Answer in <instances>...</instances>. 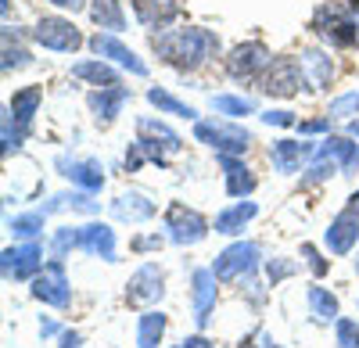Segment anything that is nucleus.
Returning a JSON list of instances; mask_svg holds the SVG:
<instances>
[{
    "mask_svg": "<svg viewBox=\"0 0 359 348\" xmlns=\"http://www.w3.org/2000/svg\"><path fill=\"white\" fill-rule=\"evenodd\" d=\"M151 50L176 72H198L219 54V36L205 25L162 29V33L151 36Z\"/></svg>",
    "mask_w": 359,
    "mask_h": 348,
    "instance_id": "1",
    "label": "nucleus"
},
{
    "mask_svg": "<svg viewBox=\"0 0 359 348\" xmlns=\"http://www.w3.org/2000/svg\"><path fill=\"white\" fill-rule=\"evenodd\" d=\"M309 29L334 50H352L359 43V18L345 4H320L313 11Z\"/></svg>",
    "mask_w": 359,
    "mask_h": 348,
    "instance_id": "2",
    "label": "nucleus"
},
{
    "mask_svg": "<svg viewBox=\"0 0 359 348\" xmlns=\"http://www.w3.org/2000/svg\"><path fill=\"white\" fill-rule=\"evenodd\" d=\"M40 104H43L40 86H22V90H15V97L8 101V115H4V155L22 148V140L33 130Z\"/></svg>",
    "mask_w": 359,
    "mask_h": 348,
    "instance_id": "3",
    "label": "nucleus"
},
{
    "mask_svg": "<svg viewBox=\"0 0 359 348\" xmlns=\"http://www.w3.org/2000/svg\"><path fill=\"white\" fill-rule=\"evenodd\" d=\"M194 140L212 148L216 155H237V158L252 148V133L245 126H237L233 119H198Z\"/></svg>",
    "mask_w": 359,
    "mask_h": 348,
    "instance_id": "4",
    "label": "nucleus"
},
{
    "mask_svg": "<svg viewBox=\"0 0 359 348\" xmlns=\"http://www.w3.org/2000/svg\"><path fill=\"white\" fill-rule=\"evenodd\" d=\"M259 90L266 97L287 101V97H298L302 90H313V83H309V76H306L298 57H273V65H269L259 79Z\"/></svg>",
    "mask_w": 359,
    "mask_h": 348,
    "instance_id": "5",
    "label": "nucleus"
},
{
    "mask_svg": "<svg viewBox=\"0 0 359 348\" xmlns=\"http://www.w3.org/2000/svg\"><path fill=\"white\" fill-rule=\"evenodd\" d=\"M137 144H140V151L147 155V162L151 165H169L172 155L184 151V137H180L172 126H165L162 119H137Z\"/></svg>",
    "mask_w": 359,
    "mask_h": 348,
    "instance_id": "6",
    "label": "nucleus"
},
{
    "mask_svg": "<svg viewBox=\"0 0 359 348\" xmlns=\"http://www.w3.org/2000/svg\"><path fill=\"white\" fill-rule=\"evenodd\" d=\"M273 65V54H269V47L262 40H248V43H237L230 54H226V76L233 83H259L262 72Z\"/></svg>",
    "mask_w": 359,
    "mask_h": 348,
    "instance_id": "7",
    "label": "nucleus"
},
{
    "mask_svg": "<svg viewBox=\"0 0 359 348\" xmlns=\"http://www.w3.org/2000/svg\"><path fill=\"white\" fill-rule=\"evenodd\" d=\"M208 230H212V226H208V219L198 209L184 205V201H172V205H169V212H165V237L172 244L194 248V244H201L208 237Z\"/></svg>",
    "mask_w": 359,
    "mask_h": 348,
    "instance_id": "8",
    "label": "nucleus"
},
{
    "mask_svg": "<svg viewBox=\"0 0 359 348\" xmlns=\"http://www.w3.org/2000/svg\"><path fill=\"white\" fill-rule=\"evenodd\" d=\"M262 263V248L255 241H233L230 248H223L212 263V273L219 277V284H233V280H245L259 270Z\"/></svg>",
    "mask_w": 359,
    "mask_h": 348,
    "instance_id": "9",
    "label": "nucleus"
},
{
    "mask_svg": "<svg viewBox=\"0 0 359 348\" xmlns=\"http://www.w3.org/2000/svg\"><path fill=\"white\" fill-rule=\"evenodd\" d=\"M33 43L36 47H43V50H54V54H72V50H79L86 40H83V33L72 25V18H62V15H43L36 25H33Z\"/></svg>",
    "mask_w": 359,
    "mask_h": 348,
    "instance_id": "10",
    "label": "nucleus"
},
{
    "mask_svg": "<svg viewBox=\"0 0 359 348\" xmlns=\"http://www.w3.org/2000/svg\"><path fill=\"white\" fill-rule=\"evenodd\" d=\"M33 298L43 302V305H54V309H65L72 302V284L65 277V258H50V263L33 277Z\"/></svg>",
    "mask_w": 359,
    "mask_h": 348,
    "instance_id": "11",
    "label": "nucleus"
},
{
    "mask_svg": "<svg viewBox=\"0 0 359 348\" xmlns=\"http://www.w3.org/2000/svg\"><path fill=\"white\" fill-rule=\"evenodd\" d=\"M43 244L40 241H22L15 248H4L0 255V270H4V280H33L43 270Z\"/></svg>",
    "mask_w": 359,
    "mask_h": 348,
    "instance_id": "12",
    "label": "nucleus"
},
{
    "mask_svg": "<svg viewBox=\"0 0 359 348\" xmlns=\"http://www.w3.org/2000/svg\"><path fill=\"white\" fill-rule=\"evenodd\" d=\"M165 295V270L158 263H144L130 280H126V302L130 305H155Z\"/></svg>",
    "mask_w": 359,
    "mask_h": 348,
    "instance_id": "13",
    "label": "nucleus"
},
{
    "mask_svg": "<svg viewBox=\"0 0 359 348\" xmlns=\"http://www.w3.org/2000/svg\"><path fill=\"white\" fill-rule=\"evenodd\" d=\"M219 277L208 270H194L191 273V305H194V327L205 330L208 320H212V309H216V298H219Z\"/></svg>",
    "mask_w": 359,
    "mask_h": 348,
    "instance_id": "14",
    "label": "nucleus"
},
{
    "mask_svg": "<svg viewBox=\"0 0 359 348\" xmlns=\"http://www.w3.org/2000/svg\"><path fill=\"white\" fill-rule=\"evenodd\" d=\"M90 43V50H94L97 57H108V62H115V65H123L126 72H133V76H147V65L140 62V57L118 40L115 33H97V36H90L86 40Z\"/></svg>",
    "mask_w": 359,
    "mask_h": 348,
    "instance_id": "15",
    "label": "nucleus"
},
{
    "mask_svg": "<svg viewBox=\"0 0 359 348\" xmlns=\"http://www.w3.org/2000/svg\"><path fill=\"white\" fill-rule=\"evenodd\" d=\"M130 101V90L126 86H97V90L86 94V108L94 111V123L104 130L118 119V111H123V104Z\"/></svg>",
    "mask_w": 359,
    "mask_h": 348,
    "instance_id": "16",
    "label": "nucleus"
},
{
    "mask_svg": "<svg viewBox=\"0 0 359 348\" xmlns=\"http://www.w3.org/2000/svg\"><path fill=\"white\" fill-rule=\"evenodd\" d=\"M57 169H62V176L72 183V187H79V190H86V194H97L101 187H104V169H101V162H94V158H57Z\"/></svg>",
    "mask_w": 359,
    "mask_h": 348,
    "instance_id": "17",
    "label": "nucleus"
},
{
    "mask_svg": "<svg viewBox=\"0 0 359 348\" xmlns=\"http://www.w3.org/2000/svg\"><path fill=\"white\" fill-rule=\"evenodd\" d=\"M323 244H327V251L331 255H348L355 244H359V216L355 212H338L334 219H331V226L323 230Z\"/></svg>",
    "mask_w": 359,
    "mask_h": 348,
    "instance_id": "18",
    "label": "nucleus"
},
{
    "mask_svg": "<svg viewBox=\"0 0 359 348\" xmlns=\"http://www.w3.org/2000/svg\"><path fill=\"white\" fill-rule=\"evenodd\" d=\"M79 251L94 255V258H104V263H115V251H118L115 230L108 223H86V226H79Z\"/></svg>",
    "mask_w": 359,
    "mask_h": 348,
    "instance_id": "19",
    "label": "nucleus"
},
{
    "mask_svg": "<svg viewBox=\"0 0 359 348\" xmlns=\"http://www.w3.org/2000/svg\"><path fill=\"white\" fill-rule=\"evenodd\" d=\"M158 209H155V201L147 197V194H140V190H123L115 201H111V216L118 219V223H130V226H137V223H147Z\"/></svg>",
    "mask_w": 359,
    "mask_h": 348,
    "instance_id": "20",
    "label": "nucleus"
},
{
    "mask_svg": "<svg viewBox=\"0 0 359 348\" xmlns=\"http://www.w3.org/2000/svg\"><path fill=\"white\" fill-rule=\"evenodd\" d=\"M306 158H316V148L313 144H298V140H273V148H269V162H273L277 172L284 176H294L298 169H302Z\"/></svg>",
    "mask_w": 359,
    "mask_h": 348,
    "instance_id": "21",
    "label": "nucleus"
},
{
    "mask_svg": "<svg viewBox=\"0 0 359 348\" xmlns=\"http://www.w3.org/2000/svg\"><path fill=\"white\" fill-rule=\"evenodd\" d=\"M133 15H137V22L144 25V29H162L169 25V22H176L180 18V4L176 0H133Z\"/></svg>",
    "mask_w": 359,
    "mask_h": 348,
    "instance_id": "22",
    "label": "nucleus"
},
{
    "mask_svg": "<svg viewBox=\"0 0 359 348\" xmlns=\"http://www.w3.org/2000/svg\"><path fill=\"white\" fill-rule=\"evenodd\" d=\"M259 216V205L255 201H248V197H241V201H233V205H226L219 216H216V234H223V237H237V234H245V226L252 223Z\"/></svg>",
    "mask_w": 359,
    "mask_h": 348,
    "instance_id": "23",
    "label": "nucleus"
},
{
    "mask_svg": "<svg viewBox=\"0 0 359 348\" xmlns=\"http://www.w3.org/2000/svg\"><path fill=\"white\" fill-rule=\"evenodd\" d=\"M219 165H223V172H226V194L230 197H252V190L259 187V180H255V172L237 158V155H219Z\"/></svg>",
    "mask_w": 359,
    "mask_h": 348,
    "instance_id": "24",
    "label": "nucleus"
},
{
    "mask_svg": "<svg viewBox=\"0 0 359 348\" xmlns=\"http://www.w3.org/2000/svg\"><path fill=\"white\" fill-rule=\"evenodd\" d=\"M298 62H302L309 83H313V90H327V86L334 83V62H331V54L320 50V47H306L302 54H298Z\"/></svg>",
    "mask_w": 359,
    "mask_h": 348,
    "instance_id": "25",
    "label": "nucleus"
},
{
    "mask_svg": "<svg viewBox=\"0 0 359 348\" xmlns=\"http://www.w3.org/2000/svg\"><path fill=\"white\" fill-rule=\"evenodd\" d=\"M316 158H334L341 165V172L348 176V172H355V162H359V144L352 137H327L320 148H316Z\"/></svg>",
    "mask_w": 359,
    "mask_h": 348,
    "instance_id": "26",
    "label": "nucleus"
},
{
    "mask_svg": "<svg viewBox=\"0 0 359 348\" xmlns=\"http://www.w3.org/2000/svg\"><path fill=\"white\" fill-rule=\"evenodd\" d=\"M165 327H169V316L162 309L140 312V320H137V348H158L162 337H165Z\"/></svg>",
    "mask_w": 359,
    "mask_h": 348,
    "instance_id": "27",
    "label": "nucleus"
},
{
    "mask_svg": "<svg viewBox=\"0 0 359 348\" xmlns=\"http://www.w3.org/2000/svg\"><path fill=\"white\" fill-rule=\"evenodd\" d=\"M72 76L83 79V83H94V86H123L118 72L104 62V57H86V62H76L72 65Z\"/></svg>",
    "mask_w": 359,
    "mask_h": 348,
    "instance_id": "28",
    "label": "nucleus"
},
{
    "mask_svg": "<svg viewBox=\"0 0 359 348\" xmlns=\"http://www.w3.org/2000/svg\"><path fill=\"white\" fill-rule=\"evenodd\" d=\"M90 18L94 25H101L104 33H123L126 29V11H123V0H90Z\"/></svg>",
    "mask_w": 359,
    "mask_h": 348,
    "instance_id": "29",
    "label": "nucleus"
},
{
    "mask_svg": "<svg viewBox=\"0 0 359 348\" xmlns=\"http://www.w3.org/2000/svg\"><path fill=\"white\" fill-rule=\"evenodd\" d=\"M306 302H309V309H313V316L320 323H334L338 316H341V302H338V295H331L327 287H320V284H313L309 291H306Z\"/></svg>",
    "mask_w": 359,
    "mask_h": 348,
    "instance_id": "30",
    "label": "nucleus"
},
{
    "mask_svg": "<svg viewBox=\"0 0 359 348\" xmlns=\"http://www.w3.org/2000/svg\"><path fill=\"white\" fill-rule=\"evenodd\" d=\"M147 101H151V104L158 108V115H180V119H194V123H198V111H194L191 104L176 101L172 94L158 90V86H151V90H147Z\"/></svg>",
    "mask_w": 359,
    "mask_h": 348,
    "instance_id": "31",
    "label": "nucleus"
},
{
    "mask_svg": "<svg viewBox=\"0 0 359 348\" xmlns=\"http://www.w3.org/2000/svg\"><path fill=\"white\" fill-rule=\"evenodd\" d=\"M43 219H47V212H25V216L8 219V230L15 237H22V241H36L40 230H43Z\"/></svg>",
    "mask_w": 359,
    "mask_h": 348,
    "instance_id": "32",
    "label": "nucleus"
},
{
    "mask_svg": "<svg viewBox=\"0 0 359 348\" xmlns=\"http://www.w3.org/2000/svg\"><path fill=\"white\" fill-rule=\"evenodd\" d=\"M212 108L226 119H245V115H255V101L248 97H233V94H216L212 97Z\"/></svg>",
    "mask_w": 359,
    "mask_h": 348,
    "instance_id": "33",
    "label": "nucleus"
},
{
    "mask_svg": "<svg viewBox=\"0 0 359 348\" xmlns=\"http://www.w3.org/2000/svg\"><path fill=\"white\" fill-rule=\"evenodd\" d=\"M334 172H341V165L334 162V158H316L309 169H306V176H302V187H316V183H323V180H331Z\"/></svg>",
    "mask_w": 359,
    "mask_h": 348,
    "instance_id": "34",
    "label": "nucleus"
},
{
    "mask_svg": "<svg viewBox=\"0 0 359 348\" xmlns=\"http://www.w3.org/2000/svg\"><path fill=\"white\" fill-rule=\"evenodd\" d=\"M262 270H266V284H269V287H277L280 280H287V277H294V273H298V263H291V258L277 255V258H269V263H266Z\"/></svg>",
    "mask_w": 359,
    "mask_h": 348,
    "instance_id": "35",
    "label": "nucleus"
},
{
    "mask_svg": "<svg viewBox=\"0 0 359 348\" xmlns=\"http://www.w3.org/2000/svg\"><path fill=\"white\" fill-rule=\"evenodd\" d=\"M334 337H338V348H359V320L338 316L334 320Z\"/></svg>",
    "mask_w": 359,
    "mask_h": 348,
    "instance_id": "36",
    "label": "nucleus"
},
{
    "mask_svg": "<svg viewBox=\"0 0 359 348\" xmlns=\"http://www.w3.org/2000/svg\"><path fill=\"white\" fill-rule=\"evenodd\" d=\"M72 248H79V226L54 230V258H65Z\"/></svg>",
    "mask_w": 359,
    "mask_h": 348,
    "instance_id": "37",
    "label": "nucleus"
},
{
    "mask_svg": "<svg viewBox=\"0 0 359 348\" xmlns=\"http://www.w3.org/2000/svg\"><path fill=\"white\" fill-rule=\"evenodd\" d=\"M25 65H33L29 50L11 43V36H4V72H15V69H25Z\"/></svg>",
    "mask_w": 359,
    "mask_h": 348,
    "instance_id": "38",
    "label": "nucleus"
},
{
    "mask_svg": "<svg viewBox=\"0 0 359 348\" xmlns=\"http://www.w3.org/2000/svg\"><path fill=\"white\" fill-rule=\"evenodd\" d=\"M331 119H352V115H359V94H341L331 101Z\"/></svg>",
    "mask_w": 359,
    "mask_h": 348,
    "instance_id": "39",
    "label": "nucleus"
},
{
    "mask_svg": "<svg viewBox=\"0 0 359 348\" xmlns=\"http://www.w3.org/2000/svg\"><path fill=\"white\" fill-rule=\"evenodd\" d=\"M302 255H306V266L313 270V277H316V280L331 273V263H327V258L316 251V244H302Z\"/></svg>",
    "mask_w": 359,
    "mask_h": 348,
    "instance_id": "40",
    "label": "nucleus"
},
{
    "mask_svg": "<svg viewBox=\"0 0 359 348\" xmlns=\"http://www.w3.org/2000/svg\"><path fill=\"white\" fill-rule=\"evenodd\" d=\"M262 123H266V126H298L294 111H287V108H269V111H262Z\"/></svg>",
    "mask_w": 359,
    "mask_h": 348,
    "instance_id": "41",
    "label": "nucleus"
},
{
    "mask_svg": "<svg viewBox=\"0 0 359 348\" xmlns=\"http://www.w3.org/2000/svg\"><path fill=\"white\" fill-rule=\"evenodd\" d=\"M302 137H316V133H331V115H323V119H306L294 126Z\"/></svg>",
    "mask_w": 359,
    "mask_h": 348,
    "instance_id": "42",
    "label": "nucleus"
},
{
    "mask_svg": "<svg viewBox=\"0 0 359 348\" xmlns=\"http://www.w3.org/2000/svg\"><path fill=\"white\" fill-rule=\"evenodd\" d=\"M162 244H165V237H162V234H147V237H133V241H130V248H133V251H158Z\"/></svg>",
    "mask_w": 359,
    "mask_h": 348,
    "instance_id": "43",
    "label": "nucleus"
},
{
    "mask_svg": "<svg viewBox=\"0 0 359 348\" xmlns=\"http://www.w3.org/2000/svg\"><path fill=\"white\" fill-rule=\"evenodd\" d=\"M144 162H147V155L140 151V144L133 140V144H130V151H126V169H130V172H137Z\"/></svg>",
    "mask_w": 359,
    "mask_h": 348,
    "instance_id": "44",
    "label": "nucleus"
},
{
    "mask_svg": "<svg viewBox=\"0 0 359 348\" xmlns=\"http://www.w3.org/2000/svg\"><path fill=\"white\" fill-rule=\"evenodd\" d=\"M50 4L62 11H79V8H86V0H50Z\"/></svg>",
    "mask_w": 359,
    "mask_h": 348,
    "instance_id": "45",
    "label": "nucleus"
},
{
    "mask_svg": "<svg viewBox=\"0 0 359 348\" xmlns=\"http://www.w3.org/2000/svg\"><path fill=\"white\" fill-rule=\"evenodd\" d=\"M184 344H187V348H216L212 341H208V337H201V334H194V337H187Z\"/></svg>",
    "mask_w": 359,
    "mask_h": 348,
    "instance_id": "46",
    "label": "nucleus"
},
{
    "mask_svg": "<svg viewBox=\"0 0 359 348\" xmlns=\"http://www.w3.org/2000/svg\"><path fill=\"white\" fill-rule=\"evenodd\" d=\"M62 348H79V334L76 330H62Z\"/></svg>",
    "mask_w": 359,
    "mask_h": 348,
    "instance_id": "47",
    "label": "nucleus"
},
{
    "mask_svg": "<svg viewBox=\"0 0 359 348\" xmlns=\"http://www.w3.org/2000/svg\"><path fill=\"white\" fill-rule=\"evenodd\" d=\"M50 334H57V323L54 320H43L40 323V337H50Z\"/></svg>",
    "mask_w": 359,
    "mask_h": 348,
    "instance_id": "48",
    "label": "nucleus"
},
{
    "mask_svg": "<svg viewBox=\"0 0 359 348\" xmlns=\"http://www.w3.org/2000/svg\"><path fill=\"white\" fill-rule=\"evenodd\" d=\"M345 209L359 216V190H352V194H348V205H345Z\"/></svg>",
    "mask_w": 359,
    "mask_h": 348,
    "instance_id": "49",
    "label": "nucleus"
},
{
    "mask_svg": "<svg viewBox=\"0 0 359 348\" xmlns=\"http://www.w3.org/2000/svg\"><path fill=\"white\" fill-rule=\"evenodd\" d=\"M348 137L359 140V119H348Z\"/></svg>",
    "mask_w": 359,
    "mask_h": 348,
    "instance_id": "50",
    "label": "nucleus"
},
{
    "mask_svg": "<svg viewBox=\"0 0 359 348\" xmlns=\"http://www.w3.org/2000/svg\"><path fill=\"white\" fill-rule=\"evenodd\" d=\"M345 8H348V11H352V15L359 18V0H348V4H345Z\"/></svg>",
    "mask_w": 359,
    "mask_h": 348,
    "instance_id": "51",
    "label": "nucleus"
},
{
    "mask_svg": "<svg viewBox=\"0 0 359 348\" xmlns=\"http://www.w3.org/2000/svg\"><path fill=\"white\" fill-rule=\"evenodd\" d=\"M266 348H284V344H277L273 337H269V341H266Z\"/></svg>",
    "mask_w": 359,
    "mask_h": 348,
    "instance_id": "52",
    "label": "nucleus"
},
{
    "mask_svg": "<svg viewBox=\"0 0 359 348\" xmlns=\"http://www.w3.org/2000/svg\"><path fill=\"white\" fill-rule=\"evenodd\" d=\"M355 273H359V255H355Z\"/></svg>",
    "mask_w": 359,
    "mask_h": 348,
    "instance_id": "53",
    "label": "nucleus"
},
{
    "mask_svg": "<svg viewBox=\"0 0 359 348\" xmlns=\"http://www.w3.org/2000/svg\"><path fill=\"white\" fill-rule=\"evenodd\" d=\"M172 348H187V344H172Z\"/></svg>",
    "mask_w": 359,
    "mask_h": 348,
    "instance_id": "54",
    "label": "nucleus"
},
{
    "mask_svg": "<svg viewBox=\"0 0 359 348\" xmlns=\"http://www.w3.org/2000/svg\"><path fill=\"white\" fill-rule=\"evenodd\" d=\"M355 169H359V162H355Z\"/></svg>",
    "mask_w": 359,
    "mask_h": 348,
    "instance_id": "55",
    "label": "nucleus"
}]
</instances>
